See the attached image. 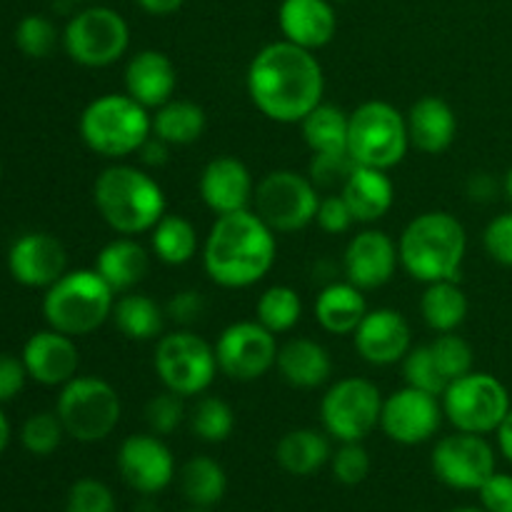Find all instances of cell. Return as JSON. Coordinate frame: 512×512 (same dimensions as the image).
<instances>
[{
    "mask_svg": "<svg viewBox=\"0 0 512 512\" xmlns=\"http://www.w3.org/2000/svg\"><path fill=\"white\" fill-rule=\"evenodd\" d=\"M495 435H498L500 455H503V458L512 465V408H510L508 418L503 420V425H500L498 433H495Z\"/></svg>",
    "mask_w": 512,
    "mask_h": 512,
    "instance_id": "db71d44e",
    "label": "cell"
},
{
    "mask_svg": "<svg viewBox=\"0 0 512 512\" xmlns=\"http://www.w3.org/2000/svg\"><path fill=\"white\" fill-rule=\"evenodd\" d=\"M28 380L23 358H15L10 353H0V405L10 403L20 395Z\"/></svg>",
    "mask_w": 512,
    "mask_h": 512,
    "instance_id": "681fc988",
    "label": "cell"
},
{
    "mask_svg": "<svg viewBox=\"0 0 512 512\" xmlns=\"http://www.w3.org/2000/svg\"><path fill=\"white\" fill-rule=\"evenodd\" d=\"M480 508L488 512H512V475L495 470L478 490Z\"/></svg>",
    "mask_w": 512,
    "mask_h": 512,
    "instance_id": "c3c4849f",
    "label": "cell"
},
{
    "mask_svg": "<svg viewBox=\"0 0 512 512\" xmlns=\"http://www.w3.org/2000/svg\"><path fill=\"white\" fill-rule=\"evenodd\" d=\"M248 95L255 108L273 123H303L325 95L323 65L313 50L290 40H275L260 48L245 75Z\"/></svg>",
    "mask_w": 512,
    "mask_h": 512,
    "instance_id": "6da1fadb",
    "label": "cell"
},
{
    "mask_svg": "<svg viewBox=\"0 0 512 512\" xmlns=\"http://www.w3.org/2000/svg\"><path fill=\"white\" fill-rule=\"evenodd\" d=\"M403 378L405 385H410V388L438 395V398L445 393V388H448V380H445L443 370L435 363L430 345L410 348V353L403 358Z\"/></svg>",
    "mask_w": 512,
    "mask_h": 512,
    "instance_id": "60d3db41",
    "label": "cell"
},
{
    "mask_svg": "<svg viewBox=\"0 0 512 512\" xmlns=\"http://www.w3.org/2000/svg\"><path fill=\"white\" fill-rule=\"evenodd\" d=\"M278 258L275 233L255 210L218 215L203 243V268L215 285L243 290L260 283Z\"/></svg>",
    "mask_w": 512,
    "mask_h": 512,
    "instance_id": "7a4b0ae2",
    "label": "cell"
},
{
    "mask_svg": "<svg viewBox=\"0 0 512 512\" xmlns=\"http://www.w3.org/2000/svg\"><path fill=\"white\" fill-rule=\"evenodd\" d=\"M190 430L203 443H225L235 430V413L223 398L205 395L190 408Z\"/></svg>",
    "mask_w": 512,
    "mask_h": 512,
    "instance_id": "74e56055",
    "label": "cell"
},
{
    "mask_svg": "<svg viewBox=\"0 0 512 512\" xmlns=\"http://www.w3.org/2000/svg\"><path fill=\"white\" fill-rule=\"evenodd\" d=\"M313 313L325 333L353 335L368 315V303H365L363 290L345 280V283H330L320 290Z\"/></svg>",
    "mask_w": 512,
    "mask_h": 512,
    "instance_id": "f1b7e54d",
    "label": "cell"
},
{
    "mask_svg": "<svg viewBox=\"0 0 512 512\" xmlns=\"http://www.w3.org/2000/svg\"><path fill=\"white\" fill-rule=\"evenodd\" d=\"M55 413L68 438L78 443H100L118 428L123 405L118 390L108 380L95 375H75L60 388Z\"/></svg>",
    "mask_w": 512,
    "mask_h": 512,
    "instance_id": "ba28073f",
    "label": "cell"
},
{
    "mask_svg": "<svg viewBox=\"0 0 512 512\" xmlns=\"http://www.w3.org/2000/svg\"><path fill=\"white\" fill-rule=\"evenodd\" d=\"M93 203L118 235L150 233L165 215V193L153 175L135 165L115 163L95 178Z\"/></svg>",
    "mask_w": 512,
    "mask_h": 512,
    "instance_id": "277c9868",
    "label": "cell"
},
{
    "mask_svg": "<svg viewBox=\"0 0 512 512\" xmlns=\"http://www.w3.org/2000/svg\"><path fill=\"white\" fill-rule=\"evenodd\" d=\"M23 358L28 378L48 388H63L65 383L78 375L80 353L75 338L58 333V330H38L23 345Z\"/></svg>",
    "mask_w": 512,
    "mask_h": 512,
    "instance_id": "44dd1931",
    "label": "cell"
},
{
    "mask_svg": "<svg viewBox=\"0 0 512 512\" xmlns=\"http://www.w3.org/2000/svg\"><path fill=\"white\" fill-rule=\"evenodd\" d=\"M330 470H333V478L345 488L365 483L370 475L368 450L363 448V443H340V448L330 455Z\"/></svg>",
    "mask_w": 512,
    "mask_h": 512,
    "instance_id": "f6af8a7d",
    "label": "cell"
},
{
    "mask_svg": "<svg viewBox=\"0 0 512 512\" xmlns=\"http://www.w3.org/2000/svg\"><path fill=\"white\" fill-rule=\"evenodd\" d=\"M340 195L348 203L355 223H378L380 218L390 213L395 203V185L390 180L388 170L368 168V165H355L345 178Z\"/></svg>",
    "mask_w": 512,
    "mask_h": 512,
    "instance_id": "484cf974",
    "label": "cell"
},
{
    "mask_svg": "<svg viewBox=\"0 0 512 512\" xmlns=\"http://www.w3.org/2000/svg\"><path fill=\"white\" fill-rule=\"evenodd\" d=\"M8 270L15 283L25 288H50L68 273V253L55 235L25 233L10 245Z\"/></svg>",
    "mask_w": 512,
    "mask_h": 512,
    "instance_id": "d6986e66",
    "label": "cell"
},
{
    "mask_svg": "<svg viewBox=\"0 0 512 512\" xmlns=\"http://www.w3.org/2000/svg\"><path fill=\"white\" fill-rule=\"evenodd\" d=\"M355 350L370 365L403 363L405 355L413 348V330L405 315L395 308L368 310L363 323L353 333Z\"/></svg>",
    "mask_w": 512,
    "mask_h": 512,
    "instance_id": "ac0fdd59",
    "label": "cell"
},
{
    "mask_svg": "<svg viewBox=\"0 0 512 512\" xmlns=\"http://www.w3.org/2000/svg\"><path fill=\"white\" fill-rule=\"evenodd\" d=\"M443 423V405L438 395L423 393L418 388L395 390L383 400L380 430L398 445L428 443Z\"/></svg>",
    "mask_w": 512,
    "mask_h": 512,
    "instance_id": "e0dca14e",
    "label": "cell"
},
{
    "mask_svg": "<svg viewBox=\"0 0 512 512\" xmlns=\"http://www.w3.org/2000/svg\"><path fill=\"white\" fill-rule=\"evenodd\" d=\"M78 133L95 155L123 160L140 153L153 135V115L128 93H105L80 113Z\"/></svg>",
    "mask_w": 512,
    "mask_h": 512,
    "instance_id": "5b68a950",
    "label": "cell"
},
{
    "mask_svg": "<svg viewBox=\"0 0 512 512\" xmlns=\"http://www.w3.org/2000/svg\"><path fill=\"white\" fill-rule=\"evenodd\" d=\"M205 110L193 100L173 98L153 115V135L168 145H190L203 138Z\"/></svg>",
    "mask_w": 512,
    "mask_h": 512,
    "instance_id": "836d02e7",
    "label": "cell"
},
{
    "mask_svg": "<svg viewBox=\"0 0 512 512\" xmlns=\"http://www.w3.org/2000/svg\"><path fill=\"white\" fill-rule=\"evenodd\" d=\"M168 148V143H163L160 138L150 135V138L145 140L143 148H140V153H143V160L148 165H163L165 160H168Z\"/></svg>",
    "mask_w": 512,
    "mask_h": 512,
    "instance_id": "816d5d0a",
    "label": "cell"
},
{
    "mask_svg": "<svg viewBox=\"0 0 512 512\" xmlns=\"http://www.w3.org/2000/svg\"><path fill=\"white\" fill-rule=\"evenodd\" d=\"M278 25L285 40L315 53L335 38L338 15L330 0H283Z\"/></svg>",
    "mask_w": 512,
    "mask_h": 512,
    "instance_id": "cb8c5ba5",
    "label": "cell"
},
{
    "mask_svg": "<svg viewBox=\"0 0 512 512\" xmlns=\"http://www.w3.org/2000/svg\"><path fill=\"white\" fill-rule=\"evenodd\" d=\"M10 435H13V430H10V420H8V415H5L3 410H0V455H3L5 450H8Z\"/></svg>",
    "mask_w": 512,
    "mask_h": 512,
    "instance_id": "11a10c76",
    "label": "cell"
},
{
    "mask_svg": "<svg viewBox=\"0 0 512 512\" xmlns=\"http://www.w3.org/2000/svg\"><path fill=\"white\" fill-rule=\"evenodd\" d=\"M338 3H340V0H338Z\"/></svg>",
    "mask_w": 512,
    "mask_h": 512,
    "instance_id": "94428289",
    "label": "cell"
},
{
    "mask_svg": "<svg viewBox=\"0 0 512 512\" xmlns=\"http://www.w3.org/2000/svg\"><path fill=\"white\" fill-rule=\"evenodd\" d=\"M65 512H118V500L103 480L80 478L70 485Z\"/></svg>",
    "mask_w": 512,
    "mask_h": 512,
    "instance_id": "7bdbcfd3",
    "label": "cell"
},
{
    "mask_svg": "<svg viewBox=\"0 0 512 512\" xmlns=\"http://www.w3.org/2000/svg\"><path fill=\"white\" fill-rule=\"evenodd\" d=\"M435 478L450 490L478 493L480 485L498 470V453L485 435L460 433L445 435L430 453Z\"/></svg>",
    "mask_w": 512,
    "mask_h": 512,
    "instance_id": "5bb4252c",
    "label": "cell"
},
{
    "mask_svg": "<svg viewBox=\"0 0 512 512\" xmlns=\"http://www.w3.org/2000/svg\"><path fill=\"white\" fill-rule=\"evenodd\" d=\"M440 405L455 430L475 435L498 433L512 408L503 380L480 370H470L463 378L453 380L440 395Z\"/></svg>",
    "mask_w": 512,
    "mask_h": 512,
    "instance_id": "9c48e42d",
    "label": "cell"
},
{
    "mask_svg": "<svg viewBox=\"0 0 512 512\" xmlns=\"http://www.w3.org/2000/svg\"><path fill=\"white\" fill-rule=\"evenodd\" d=\"M65 428L58 413H33L20 428V443L35 458H48L60 448Z\"/></svg>",
    "mask_w": 512,
    "mask_h": 512,
    "instance_id": "f35d334b",
    "label": "cell"
},
{
    "mask_svg": "<svg viewBox=\"0 0 512 512\" xmlns=\"http://www.w3.org/2000/svg\"><path fill=\"white\" fill-rule=\"evenodd\" d=\"M410 148L408 120L385 100H368L350 113L348 155L355 165L390 170Z\"/></svg>",
    "mask_w": 512,
    "mask_h": 512,
    "instance_id": "52a82bcc",
    "label": "cell"
},
{
    "mask_svg": "<svg viewBox=\"0 0 512 512\" xmlns=\"http://www.w3.org/2000/svg\"><path fill=\"white\" fill-rule=\"evenodd\" d=\"M255 315H258L255 320L263 328H268L273 335H280L288 333L300 323L303 303H300V295L290 285H273L258 298Z\"/></svg>",
    "mask_w": 512,
    "mask_h": 512,
    "instance_id": "8d00e7d4",
    "label": "cell"
},
{
    "mask_svg": "<svg viewBox=\"0 0 512 512\" xmlns=\"http://www.w3.org/2000/svg\"><path fill=\"white\" fill-rule=\"evenodd\" d=\"M135 3H138L145 13L163 18V15L178 13V10L183 8L185 0H135Z\"/></svg>",
    "mask_w": 512,
    "mask_h": 512,
    "instance_id": "f5cc1de1",
    "label": "cell"
},
{
    "mask_svg": "<svg viewBox=\"0 0 512 512\" xmlns=\"http://www.w3.org/2000/svg\"><path fill=\"white\" fill-rule=\"evenodd\" d=\"M483 245L495 263L512 268V210L490 220L483 230Z\"/></svg>",
    "mask_w": 512,
    "mask_h": 512,
    "instance_id": "bcb514c9",
    "label": "cell"
},
{
    "mask_svg": "<svg viewBox=\"0 0 512 512\" xmlns=\"http://www.w3.org/2000/svg\"><path fill=\"white\" fill-rule=\"evenodd\" d=\"M58 30H55L53 20H48L45 15H25L20 18V23L15 25V45H18L20 53L25 58L43 60L48 55H53L55 45H58Z\"/></svg>",
    "mask_w": 512,
    "mask_h": 512,
    "instance_id": "ab89813d",
    "label": "cell"
},
{
    "mask_svg": "<svg viewBox=\"0 0 512 512\" xmlns=\"http://www.w3.org/2000/svg\"><path fill=\"white\" fill-rule=\"evenodd\" d=\"M153 365L163 388L180 398L203 395L218 375L215 348L193 330L163 335L155 345Z\"/></svg>",
    "mask_w": 512,
    "mask_h": 512,
    "instance_id": "30bf717a",
    "label": "cell"
},
{
    "mask_svg": "<svg viewBox=\"0 0 512 512\" xmlns=\"http://www.w3.org/2000/svg\"><path fill=\"white\" fill-rule=\"evenodd\" d=\"M203 308L205 303L203 298H200V293H195V290H183V293H178L168 303V315L175 323L190 325L203 315Z\"/></svg>",
    "mask_w": 512,
    "mask_h": 512,
    "instance_id": "f907efd6",
    "label": "cell"
},
{
    "mask_svg": "<svg viewBox=\"0 0 512 512\" xmlns=\"http://www.w3.org/2000/svg\"><path fill=\"white\" fill-rule=\"evenodd\" d=\"M215 348L218 370L238 383L263 378L278 360V340L258 320H240L220 333Z\"/></svg>",
    "mask_w": 512,
    "mask_h": 512,
    "instance_id": "9a60e30c",
    "label": "cell"
},
{
    "mask_svg": "<svg viewBox=\"0 0 512 512\" xmlns=\"http://www.w3.org/2000/svg\"><path fill=\"white\" fill-rule=\"evenodd\" d=\"M505 195H508V200H510V205H512V168L508 170V175H505Z\"/></svg>",
    "mask_w": 512,
    "mask_h": 512,
    "instance_id": "9f6ffc18",
    "label": "cell"
},
{
    "mask_svg": "<svg viewBox=\"0 0 512 512\" xmlns=\"http://www.w3.org/2000/svg\"><path fill=\"white\" fill-rule=\"evenodd\" d=\"M348 125L350 113L338 105L320 103L300 123L305 145L313 155H348Z\"/></svg>",
    "mask_w": 512,
    "mask_h": 512,
    "instance_id": "d6a6232c",
    "label": "cell"
},
{
    "mask_svg": "<svg viewBox=\"0 0 512 512\" xmlns=\"http://www.w3.org/2000/svg\"><path fill=\"white\" fill-rule=\"evenodd\" d=\"M95 270L113 288V293H130L145 280L150 270V255L143 245L130 235L110 240L95 258Z\"/></svg>",
    "mask_w": 512,
    "mask_h": 512,
    "instance_id": "83f0119b",
    "label": "cell"
},
{
    "mask_svg": "<svg viewBox=\"0 0 512 512\" xmlns=\"http://www.w3.org/2000/svg\"><path fill=\"white\" fill-rule=\"evenodd\" d=\"M383 395L378 385L365 378H343L328 388L320 403V420L338 443H363L380 428Z\"/></svg>",
    "mask_w": 512,
    "mask_h": 512,
    "instance_id": "4fadbf2b",
    "label": "cell"
},
{
    "mask_svg": "<svg viewBox=\"0 0 512 512\" xmlns=\"http://www.w3.org/2000/svg\"><path fill=\"white\" fill-rule=\"evenodd\" d=\"M185 398L170 393V390H163V393L153 395L145 405V423H148L150 433L160 435H173L175 430L183 425V420L188 418V410H185Z\"/></svg>",
    "mask_w": 512,
    "mask_h": 512,
    "instance_id": "ee69618b",
    "label": "cell"
},
{
    "mask_svg": "<svg viewBox=\"0 0 512 512\" xmlns=\"http://www.w3.org/2000/svg\"><path fill=\"white\" fill-rule=\"evenodd\" d=\"M125 93L145 108L165 105L178 90V68L160 50H140L125 65Z\"/></svg>",
    "mask_w": 512,
    "mask_h": 512,
    "instance_id": "603a6c76",
    "label": "cell"
},
{
    "mask_svg": "<svg viewBox=\"0 0 512 512\" xmlns=\"http://www.w3.org/2000/svg\"><path fill=\"white\" fill-rule=\"evenodd\" d=\"M468 295L458 280H438L425 288L420 298V315L435 333H455L468 318Z\"/></svg>",
    "mask_w": 512,
    "mask_h": 512,
    "instance_id": "4dcf8cb0",
    "label": "cell"
},
{
    "mask_svg": "<svg viewBox=\"0 0 512 512\" xmlns=\"http://www.w3.org/2000/svg\"><path fill=\"white\" fill-rule=\"evenodd\" d=\"M198 230L183 215H168L150 230V250L165 265H185L198 253Z\"/></svg>",
    "mask_w": 512,
    "mask_h": 512,
    "instance_id": "e575fe53",
    "label": "cell"
},
{
    "mask_svg": "<svg viewBox=\"0 0 512 512\" xmlns=\"http://www.w3.org/2000/svg\"><path fill=\"white\" fill-rule=\"evenodd\" d=\"M398 243L383 230H363L350 238L343 255V268L348 283L355 288L378 290L390 283L398 270Z\"/></svg>",
    "mask_w": 512,
    "mask_h": 512,
    "instance_id": "ffe728a7",
    "label": "cell"
},
{
    "mask_svg": "<svg viewBox=\"0 0 512 512\" xmlns=\"http://www.w3.org/2000/svg\"><path fill=\"white\" fill-rule=\"evenodd\" d=\"M430 350H433L435 363H438V368L443 370L448 385L473 370L475 353H473V348H470L468 340L460 338V335L440 333L438 338L430 343Z\"/></svg>",
    "mask_w": 512,
    "mask_h": 512,
    "instance_id": "b9f144b4",
    "label": "cell"
},
{
    "mask_svg": "<svg viewBox=\"0 0 512 512\" xmlns=\"http://www.w3.org/2000/svg\"><path fill=\"white\" fill-rule=\"evenodd\" d=\"M130 45V28L123 15L105 5H90L68 20L63 48L83 68H108L118 63Z\"/></svg>",
    "mask_w": 512,
    "mask_h": 512,
    "instance_id": "7c38bea8",
    "label": "cell"
},
{
    "mask_svg": "<svg viewBox=\"0 0 512 512\" xmlns=\"http://www.w3.org/2000/svg\"><path fill=\"white\" fill-rule=\"evenodd\" d=\"M185 512H213V510H208V508H193V505H190V508L185 510Z\"/></svg>",
    "mask_w": 512,
    "mask_h": 512,
    "instance_id": "680465c9",
    "label": "cell"
},
{
    "mask_svg": "<svg viewBox=\"0 0 512 512\" xmlns=\"http://www.w3.org/2000/svg\"><path fill=\"white\" fill-rule=\"evenodd\" d=\"M468 253V233L455 215L430 210L405 225L398 240V258L405 273L418 283L458 280Z\"/></svg>",
    "mask_w": 512,
    "mask_h": 512,
    "instance_id": "3957f363",
    "label": "cell"
},
{
    "mask_svg": "<svg viewBox=\"0 0 512 512\" xmlns=\"http://www.w3.org/2000/svg\"><path fill=\"white\" fill-rule=\"evenodd\" d=\"M315 223H318L320 230H325V233L340 235V233H348V230L353 228L355 218L353 213H350L343 195L333 193L320 198L318 213H315Z\"/></svg>",
    "mask_w": 512,
    "mask_h": 512,
    "instance_id": "7dc6e473",
    "label": "cell"
},
{
    "mask_svg": "<svg viewBox=\"0 0 512 512\" xmlns=\"http://www.w3.org/2000/svg\"><path fill=\"white\" fill-rule=\"evenodd\" d=\"M110 320L115 328L128 340H153L163 333V310L153 298L140 293H125L123 298L115 300V308Z\"/></svg>",
    "mask_w": 512,
    "mask_h": 512,
    "instance_id": "d590c367",
    "label": "cell"
},
{
    "mask_svg": "<svg viewBox=\"0 0 512 512\" xmlns=\"http://www.w3.org/2000/svg\"><path fill=\"white\" fill-rule=\"evenodd\" d=\"M0 173H3V165H0Z\"/></svg>",
    "mask_w": 512,
    "mask_h": 512,
    "instance_id": "91938a15",
    "label": "cell"
},
{
    "mask_svg": "<svg viewBox=\"0 0 512 512\" xmlns=\"http://www.w3.org/2000/svg\"><path fill=\"white\" fill-rule=\"evenodd\" d=\"M115 293L98 270H68L50 288H45L43 315L48 328L70 338L95 333L110 320Z\"/></svg>",
    "mask_w": 512,
    "mask_h": 512,
    "instance_id": "8992f818",
    "label": "cell"
},
{
    "mask_svg": "<svg viewBox=\"0 0 512 512\" xmlns=\"http://www.w3.org/2000/svg\"><path fill=\"white\" fill-rule=\"evenodd\" d=\"M198 190L203 203L215 215H228L248 210L253 205L255 180L243 160L233 155H220L203 168Z\"/></svg>",
    "mask_w": 512,
    "mask_h": 512,
    "instance_id": "7402d4cb",
    "label": "cell"
},
{
    "mask_svg": "<svg viewBox=\"0 0 512 512\" xmlns=\"http://www.w3.org/2000/svg\"><path fill=\"white\" fill-rule=\"evenodd\" d=\"M450 512H488V510L478 508V505H465V508H455V510H450Z\"/></svg>",
    "mask_w": 512,
    "mask_h": 512,
    "instance_id": "6f0895ef",
    "label": "cell"
},
{
    "mask_svg": "<svg viewBox=\"0 0 512 512\" xmlns=\"http://www.w3.org/2000/svg\"><path fill=\"white\" fill-rule=\"evenodd\" d=\"M328 433H320L313 428H298L285 433L275 445V460L280 468L295 478H310L318 470H323L330 463V440Z\"/></svg>",
    "mask_w": 512,
    "mask_h": 512,
    "instance_id": "f546056e",
    "label": "cell"
},
{
    "mask_svg": "<svg viewBox=\"0 0 512 512\" xmlns=\"http://www.w3.org/2000/svg\"><path fill=\"white\" fill-rule=\"evenodd\" d=\"M180 493L193 508L213 510L228 493V475L218 460L208 455H195L178 473Z\"/></svg>",
    "mask_w": 512,
    "mask_h": 512,
    "instance_id": "1f68e13d",
    "label": "cell"
},
{
    "mask_svg": "<svg viewBox=\"0 0 512 512\" xmlns=\"http://www.w3.org/2000/svg\"><path fill=\"white\" fill-rule=\"evenodd\" d=\"M408 120L410 145L425 155H440L455 143L458 135V118L448 100L438 95H425L418 103H413Z\"/></svg>",
    "mask_w": 512,
    "mask_h": 512,
    "instance_id": "d4e9b609",
    "label": "cell"
},
{
    "mask_svg": "<svg viewBox=\"0 0 512 512\" xmlns=\"http://www.w3.org/2000/svg\"><path fill=\"white\" fill-rule=\"evenodd\" d=\"M278 373L290 388L315 390L333 375V360L325 345L310 338H293L278 348Z\"/></svg>",
    "mask_w": 512,
    "mask_h": 512,
    "instance_id": "4316f807",
    "label": "cell"
},
{
    "mask_svg": "<svg viewBox=\"0 0 512 512\" xmlns=\"http://www.w3.org/2000/svg\"><path fill=\"white\" fill-rule=\"evenodd\" d=\"M118 473L123 483L135 493L153 498L173 485L175 458L173 450L155 433L130 435L118 448Z\"/></svg>",
    "mask_w": 512,
    "mask_h": 512,
    "instance_id": "2e32d148",
    "label": "cell"
},
{
    "mask_svg": "<svg viewBox=\"0 0 512 512\" xmlns=\"http://www.w3.org/2000/svg\"><path fill=\"white\" fill-rule=\"evenodd\" d=\"M318 205V185L295 170H273L255 185L253 210L275 235L308 228L315 223Z\"/></svg>",
    "mask_w": 512,
    "mask_h": 512,
    "instance_id": "8fae6325",
    "label": "cell"
}]
</instances>
